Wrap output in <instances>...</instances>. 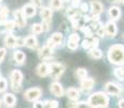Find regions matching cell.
Instances as JSON below:
<instances>
[{
	"instance_id": "1",
	"label": "cell",
	"mask_w": 124,
	"mask_h": 108,
	"mask_svg": "<svg viewBox=\"0 0 124 108\" xmlns=\"http://www.w3.org/2000/svg\"><path fill=\"white\" fill-rule=\"evenodd\" d=\"M108 61L114 65H124V45L113 44L108 50Z\"/></svg>"
},
{
	"instance_id": "2",
	"label": "cell",
	"mask_w": 124,
	"mask_h": 108,
	"mask_svg": "<svg viewBox=\"0 0 124 108\" xmlns=\"http://www.w3.org/2000/svg\"><path fill=\"white\" fill-rule=\"evenodd\" d=\"M86 104L89 107H108L109 96L105 92H95L89 96Z\"/></svg>"
},
{
	"instance_id": "3",
	"label": "cell",
	"mask_w": 124,
	"mask_h": 108,
	"mask_svg": "<svg viewBox=\"0 0 124 108\" xmlns=\"http://www.w3.org/2000/svg\"><path fill=\"white\" fill-rule=\"evenodd\" d=\"M11 80V88L15 92H20L22 89V81H23V74L20 70H13L10 74Z\"/></svg>"
},
{
	"instance_id": "4",
	"label": "cell",
	"mask_w": 124,
	"mask_h": 108,
	"mask_svg": "<svg viewBox=\"0 0 124 108\" xmlns=\"http://www.w3.org/2000/svg\"><path fill=\"white\" fill-rule=\"evenodd\" d=\"M50 66V74L49 75L52 77L53 79H58L59 77H62V75L65 71V66L61 63H51L49 64Z\"/></svg>"
},
{
	"instance_id": "5",
	"label": "cell",
	"mask_w": 124,
	"mask_h": 108,
	"mask_svg": "<svg viewBox=\"0 0 124 108\" xmlns=\"http://www.w3.org/2000/svg\"><path fill=\"white\" fill-rule=\"evenodd\" d=\"M42 95V90L40 88H31L28 89L27 91H25L24 93V98L28 102H35L38 100Z\"/></svg>"
},
{
	"instance_id": "6",
	"label": "cell",
	"mask_w": 124,
	"mask_h": 108,
	"mask_svg": "<svg viewBox=\"0 0 124 108\" xmlns=\"http://www.w3.org/2000/svg\"><path fill=\"white\" fill-rule=\"evenodd\" d=\"M63 40H64L63 33H54L53 35H52V37L47 40L46 45H47V47H50V48H52V49H54V48L57 47V45H61L62 42H63Z\"/></svg>"
},
{
	"instance_id": "7",
	"label": "cell",
	"mask_w": 124,
	"mask_h": 108,
	"mask_svg": "<svg viewBox=\"0 0 124 108\" xmlns=\"http://www.w3.org/2000/svg\"><path fill=\"white\" fill-rule=\"evenodd\" d=\"M14 22H15L16 26L18 27H25L26 26V16L24 14L23 10H16L14 11Z\"/></svg>"
},
{
	"instance_id": "8",
	"label": "cell",
	"mask_w": 124,
	"mask_h": 108,
	"mask_svg": "<svg viewBox=\"0 0 124 108\" xmlns=\"http://www.w3.org/2000/svg\"><path fill=\"white\" fill-rule=\"evenodd\" d=\"M105 89H106V92L108 94L112 95V96H118L122 93V90L118 84L113 82H107L106 85H105Z\"/></svg>"
},
{
	"instance_id": "9",
	"label": "cell",
	"mask_w": 124,
	"mask_h": 108,
	"mask_svg": "<svg viewBox=\"0 0 124 108\" xmlns=\"http://www.w3.org/2000/svg\"><path fill=\"white\" fill-rule=\"evenodd\" d=\"M50 91H51L52 94L55 95L57 97L63 96L64 93H65L63 85H62L59 82H57V81H54V82L51 83V85H50Z\"/></svg>"
},
{
	"instance_id": "10",
	"label": "cell",
	"mask_w": 124,
	"mask_h": 108,
	"mask_svg": "<svg viewBox=\"0 0 124 108\" xmlns=\"http://www.w3.org/2000/svg\"><path fill=\"white\" fill-rule=\"evenodd\" d=\"M105 32H106V35H108V37L110 38H114L116 36V33H118V28H116V25L114 24L113 21H109L108 23L105 25Z\"/></svg>"
},
{
	"instance_id": "11",
	"label": "cell",
	"mask_w": 124,
	"mask_h": 108,
	"mask_svg": "<svg viewBox=\"0 0 124 108\" xmlns=\"http://www.w3.org/2000/svg\"><path fill=\"white\" fill-rule=\"evenodd\" d=\"M90 9L93 14H101L104 11V6L98 0H92L90 3Z\"/></svg>"
},
{
	"instance_id": "12",
	"label": "cell",
	"mask_w": 124,
	"mask_h": 108,
	"mask_svg": "<svg viewBox=\"0 0 124 108\" xmlns=\"http://www.w3.org/2000/svg\"><path fill=\"white\" fill-rule=\"evenodd\" d=\"M94 86V79L92 78H83L81 79V89L83 92H89Z\"/></svg>"
},
{
	"instance_id": "13",
	"label": "cell",
	"mask_w": 124,
	"mask_h": 108,
	"mask_svg": "<svg viewBox=\"0 0 124 108\" xmlns=\"http://www.w3.org/2000/svg\"><path fill=\"white\" fill-rule=\"evenodd\" d=\"M53 55V49L50 47H47L46 44L44 47H42L41 49L39 50V57L42 59H49L52 57Z\"/></svg>"
},
{
	"instance_id": "14",
	"label": "cell",
	"mask_w": 124,
	"mask_h": 108,
	"mask_svg": "<svg viewBox=\"0 0 124 108\" xmlns=\"http://www.w3.org/2000/svg\"><path fill=\"white\" fill-rule=\"evenodd\" d=\"M22 10H23L26 17H32V16H35L36 13H37V7L34 6L32 3H28V4L24 6V8Z\"/></svg>"
},
{
	"instance_id": "15",
	"label": "cell",
	"mask_w": 124,
	"mask_h": 108,
	"mask_svg": "<svg viewBox=\"0 0 124 108\" xmlns=\"http://www.w3.org/2000/svg\"><path fill=\"white\" fill-rule=\"evenodd\" d=\"M37 74L40 77H46L50 74V66L47 63H41L37 67Z\"/></svg>"
},
{
	"instance_id": "16",
	"label": "cell",
	"mask_w": 124,
	"mask_h": 108,
	"mask_svg": "<svg viewBox=\"0 0 124 108\" xmlns=\"http://www.w3.org/2000/svg\"><path fill=\"white\" fill-rule=\"evenodd\" d=\"M24 44H25L27 48H29V49H32V50L37 49L38 48V40L34 35L28 36V37L25 38V42H24Z\"/></svg>"
},
{
	"instance_id": "17",
	"label": "cell",
	"mask_w": 124,
	"mask_h": 108,
	"mask_svg": "<svg viewBox=\"0 0 124 108\" xmlns=\"http://www.w3.org/2000/svg\"><path fill=\"white\" fill-rule=\"evenodd\" d=\"M108 15H109V17H110L111 21L119 20L121 16V10L116 6L110 7V9H109V11H108Z\"/></svg>"
},
{
	"instance_id": "18",
	"label": "cell",
	"mask_w": 124,
	"mask_h": 108,
	"mask_svg": "<svg viewBox=\"0 0 124 108\" xmlns=\"http://www.w3.org/2000/svg\"><path fill=\"white\" fill-rule=\"evenodd\" d=\"M3 103L7 107H13L16 104V97L11 93H7L3 96Z\"/></svg>"
},
{
	"instance_id": "19",
	"label": "cell",
	"mask_w": 124,
	"mask_h": 108,
	"mask_svg": "<svg viewBox=\"0 0 124 108\" xmlns=\"http://www.w3.org/2000/svg\"><path fill=\"white\" fill-rule=\"evenodd\" d=\"M66 94H67V96L70 100H78L80 97V92L75 88H69L66 91Z\"/></svg>"
},
{
	"instance_id": "20",
	"label": "cell",
	"mask_w": 124,
	"mask_h": 108,
	"mask_svg": "<svg viewBox=\"0 0 124 108\" xmlns=\"http://www.w3.org/2000/svg\"><path fill=\"white\" fill-rule=\"evenodd\" d=\"M4 43L8 48L12 49V48L16 47V38L12 33H7L6 37H4Z\"/></svg>"
},
{
	"instance_id": "21",
	"label": "cell",
	"mask_w": 124,
	"mask_h": 108,
	"mask_svg": "<svg viewBox=\"0 0 124 108\" xmlns=\"http://www.w3.org/2000/svg\"><path fill=\"white\" fill-rule=\"evenodd\" d=\"M40 16H41L42 21H51L52 20V10L50 8H41L40 11Z\"/></svg>"
},
{
	"instance_id": "22",
	"label": "cell",
	"mask_w": 124,
	"mask_h": 108,
	"mask_svg": "<svg viewBox=\"0 0 124 108\" xmlns=\"http://www.w3.org/2000/svg\"><path fill=\"white\" fill-rule=\"evenodd\" d=\"M89 55L92 58L99 59V58H101V56H102V52H101V50H99L97 47H91L89 50Z\"/></svg>"
},
{
	"instance_id": "23",
	"label": "cell",
	"mask_w": 124,
	"mask_h": 108,
	"mask_svg": "<svg viewBox=\"0 0 124 108\" xmlns=\"http://www.w3.org/2000/svg\"><path fill=\"white\" fill-rule=\"evenodd\" d=\"M13 57H14V61L18 64H23L26 59V55L22 51H15L13 54Z\"/></svg>"
},
{
	"instance_id": "24",
	"label": "cell",
	"mask_w": 124,
	"mask_h": 108,
	"mask_svg": "<svg viewBox=\"0 0 124 108\" xmlns=\"http://www.w3.org/2000/svg\"><path fill=\"white\" fill-rule=\"evenodd\" d=\"M1 26L3 27L4 30H8V32H11V30H13L14 28H15L16 24L14 21H6L4 20L3 22H1Z\"/></svg>"
},
{
	"instance_id": "25",
	"label": "cell",
	"mask_w": 124,
	"mask_h": 108,
	"mask_svg": "<svg viewBox=\"0 0 124 108\" xmlns=\"http://www.w3.org/2000/svg\"><path fill=\"white\" fill-rule=\"evenodd\" d=\"M50 7L53 10H61L63 8V0H51L50 1Z\"/></svg>"
},
{
	"instance_id": "26",
	"label": "cell",
	"mask_w": 124,
	"mask_h": 108,
	"mask_svg": "<svg viewBox=\"0 0 124 108\" xmlns=\"http://www.w3.org/2000/svg\"><path fill=\"white\" fill-rule=\"evenodd\" d=\"M113 74L119 80H124V67H118V68H116Z\"/></svg>"
},
{
	"instance_id": "27",
	"label": "cell",
	"mask_w": 124,
	"mask_h": 108,
	"mask_svg": "<svg viewBox=\"0 0 124 108\" xmlns=\"http://www.w3.org/2000/svg\"><path fill=\"white\" fill-rule=\"evenodd\" d=\"M31 30L32 33H35V35H39V33H41L42 32H43V27H42L41 24H34L31 27Z\"/></svg>"
},
{
	"instance_id": "28",
	"label": "cell",
	"mask_w": 124,
	"mask_h": 108,
	"mask_svg": "<svg viewBox=\"0 0 124 108\" xmlns=\"http://www.w3.org/2000/svg\"><path fill=\"white\" fill-rule=\"evenodd\" d=\"M43 106L47 108H57L58 103H57V100H45L43 102Z\"/></svg>"
},
{
	"instance_id": "29",
	"label": "cell",
	"mask_w": 124,
	"mask_h": 108,
	"mask_svg": "<svg viewBox=\"0 0 124 108\" xmlns=\"http://www.w3.org/2000/svg\"><path fill=\"white\" fill-rule=\"evenodd\" d=\"M76 75H77V77L79 79H83L86 77L87 71H86V69H84V68H78L77 70H76Z\"/></svg>"
},
{
	"instance_id": "30",
	"label": "cell",
	"mask_w": 124,
	"mask_h": 108,
	"mask_svg": "<svg viewBox=\"0 0 124 108\" xmlns=\"http://www.w3.org/2000/svg\"><path fill=\"white\" fill-rule=\"evenodd\" d=\"M81 32L84 33V35L86 36L87 38H92V37H93V32H92V29H91L90 27H87V26H85V27H81Z\"/></svg>"
},
{
	"instance_id": "31",
	"label": "cell",
	"mask_w": 124,
	"mask_h": 108,
	"mask_svg": "<svg viewBox=\"0 0 124 108\" xmlns=\"http://www.w3.org/2000/svg\"><path fill=\"white\" fill-rule=\"evenodd\" d=\"M7 88H8V82H7V80L4 78L0 77V93L4 92V91L7 90Z\"/></svg>"
},
{
	"instance_id": "32",
	"label": "cell",
	"mask_w": 124,
	"mask_h": 108,
	"mask_svg": "<svg viewBox=\"0 0 124 108\" xmlns=\"http://www.w3.org/2000/svg\"><path fill=\"white\" fill-rule=\"evenodd\" d=\"M67 47L70 50H77L78 47H79V42H75V41H71V40H68L67 41Z\"/></svg>"
},
{
	"instance_id": "33",
	"label": "cell",
	"mask_w": 124,
	"mask_h": 108,
	"mask_svg": "<svg viewBox=\"0 0 124 108\" xmlns=\"http://www.w3.org/2000/svg\"><path fill=\"white\" fill-rule=\"evenodd\" d=\"M42 27H43V32H47L51 28V21H42Z\"/></svg>"
},
{
	"instance_id": "34",
	"label": "cell",
	"mask_w": 124,
	"mask_h": 108,
	"mask_svg": "<svg viewBox=\"0 0 124 108\" xmlns=\"http://www.w3.org/2000/svg\"><path fill=\"white\" fill-rule=\"evenodd\" d=\"M96 35L98 36L99 38H104L105 36H106V32H105V28H104V27H98V28H97Z\"/></svg>"
},
{
	"instance_id": "35",
	"label": "cell",
	"mask_w": 124,
	"mask_h": 108,
	"mask_svg": "<svg viewBox=\"0 0 124 108\" xmlns=\"http://www.w3.org/2000/svg\"><path fill=\"white\" fill-rule=\"evenodd\" d=\"M68 40H71V41H75V42H79L80 41V37L78 33H71L69 36V39Z\"/></svg>"
},
{
	"instance_id": "36",
	"label": "cell",
	"mask_w": 124,
	"mask_h": 108,
	"mask_svg": "<svg viewBox=\"0 0 124 108\" xmlns=\"http://www.w3.org/2000/svg\"><path fill=\"white\" fill-rule=\"evenodd\" d=\"M6 55H7V50L4 49V48H0V64H1L2 61L4 59Z\"/></svg>"
},
{
	"instance_id": "37",
	"label": "cell",
	"mask_w": 124,
	"mask_h": 108,
	"mask_svg": "<svg viewBox=\"0 0 124 108\" xmlns=\"http://www.w3.org/2000/svg\"><path fill=\"white\" fill-rule=\"evenodd\" d=\"M92 47V43H91L90 40H87V39H85V40H83V42H82V48L83 49H90V48Z\"/></svg>"
},
{
	"instance_id": "38",
	"label": "cell",
	"mask_w": 124,
	"mask_h": 108,
	"mask_svg": "<svg viewBox=\"0 0 124 108\" xmlns=\"http://www.w3.org/2000/svg\"><path fill=\"white\" fill-rule=\"evenodd\" d=\"M89 6H87L86 3H82L80 7V12H82V13H86L87 11H89Z\"/></svg>"
},
{
	"instance_id": "39",
	"label": "cell",
	"mask_w": 124,
	"mask_h": 108,
	"mask_svg": "<svg viewBox=\"0 0 124 108\" xmlns=\"http://www.w3.org/2000/svg\"><path fill=\"white\" fill-rule=\"evenodd\" d=\"M42 2H43V0H31V3L37 7V8H41Z\"/></svg>"
},
{
	"instance_id": "40",
	"label": "cell",
	"mask_w": 124,
	"mask_h": 108,
	"mask_svg": "<svg viewBox=\"0 0 124 108\" xmlns=\"http://www.w3.org/2000/svg\"><path fill=\"white\" fill-rule=\"evenodd\" d=\"M0 13L3 14L4 16H7L9 13V9L7 8V7H0Z\"/></svg>"
},
{
	"instance_id": "41",
	"label": "cell",
	"mask_w": 124,
	"mask_h": 108,
	"mask_svg": "<svg viewBox=\"0 0 124 108\" xmlns=\"http://www.w3.org/2000/svg\"><path fill=\"white\" fill-rule=\"evenodd\" d=\"M34 107L35 108H42V107H44V106H43V103H42V102L35 100V102H34Z\"/></svg>"
},
{
	"instance_id": "42",
	"label": "cell",
	"mask_w": 124,
	"mask_h": 108,
	"mask_svg": "<svg viewBox=\"0 0 124 108\" xmlns=\"http://www.w3.org/2000/svg\"><path fill=\"white\" fill-rule=\"evenodd\" d=\"M98 45V38H93V40H92V47H97Z\"/></svg>"
},
{
	"instance_id": "43",
	"label": "cell",
	"mask_w": 124,
	"mask_h": 108,
	"mask_svg": "<svg viewBox=\"0 0 124 108\" xmlns=\"http://www.w3.org/2000/svg\"><path fill=\"white\" fill-rule=\"evenodd\" d=\"M118 106H119V107H121V108H124V98H122V100H119Z\"/></svg>"
},
{
	"instance_id": "44",
	"label": "cell",
	"mask_w": 124,
	"mask_h": 108,
	"mask_svg": "<svg viewBox=\"0 0 124 108\" xmlns=\"http://www.w3.org/2000/svg\"><path fill=\"white\" fill-rule=\"evenodd\" d=\"M4 20H6V16H4L3 14L0 13V23H1V22H3Z\"/></svg>"
},
{
	"instance_id": "45",
	"label": "cell",
	"mask_w": 124,
	"mask_h": 108,
	"mask_svg": "<svg viewBox=\"0 0 124 108\" xmlns=\"http://www.w3.org/2000/svg\"><path fill=\"white\" fill-rule=\"evenodd\" d=\"M72 2H75V3H79L80 2V0H71Z\"/></svg>"
},
{
	"instance_id": "46",
	"label": "cell",
	"mask_w": 124,
	"mask_h": 108,
	"mask_svg": "<svg viewBox=\"0 0 124 108\" xmlns=\"http://www.w3.org/2000/svg\"><path fill=\"white\" fill-rule=\"evenodd\" d=\"M114 1H118V2H120V3H124V0H114Z\"/></svg>"
},
{
	"instance_id": "47",
	"label": "cell",
	"mask_w": 124,
	"mask_h": 108,
	"mask_svg": "<svg viewBox=\"0 0 124 108\" xmlns=\"http://www.w3.org/2000/svg\"><path fill=\"white\" fill-rule=\"evenodd\" d=\"M0 107H1V100H0Z\"/></svg>"
},
{
	"instance_id": "48",
	"label": "cell",
	"mask_w": 124,
	"mask_h": 108,
	"mask_svg": "<svg viewBox=\"0 0 124 108\" xmlns=\"http://www.w3.org/2000/svg\"><path fill=\"white\" fill-rule=\"evenodd\" d=\"M63 1H68V0H63Z\"/></svg>"
},
{
	"instance_id": "49",
	"label": "cell",
	"mask_w": 124,
	"mask_h": 108,
	"mask_svg": "<svg viewBox=\"0 0 124 108\" xmlns=\"http://www.w3.org/2000/svg\"><path fill=\"white\" fill-rule=\"evenodd\" d=\"M1 1H2V0H0V2H1Z\"/></svg>"
}]
</instances>
